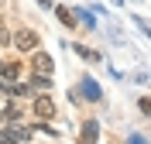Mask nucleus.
Here are the masks:
<instances>
[{"label": "nucleus", "instance_id": "1a4fd4ad", "mask_svg": "<svg viewBox=\"0 0 151 144\" xmlns=\"http://www.w3.org/2000/svg\"><path fill=\"white\" fill-rule=\"evenodd\" d=\"M79 141H89V144H96L100 141V120H83V124H79Z\"/></svg>", "mask_w": 151, "mask_h": 144}, {"label": "nucleus", "instance_id": "7ed1b4c3", "mask_svg": "<svg viewBox=\"0 0 151 144\" xmlns=\"http://www.w3.org/2000/svg\"><path fill=\"white\" fill-rule=\"evenodd\" d=\"M76 93H79V100H86V103H103V86H100L93 76H79Z\"/></svg>", "mask_w": 151, "mask_h": 144}, {"label": "nucleus", "instance_id": "4be33fe9", "mask_svg": "<svg viewBox=\"0 0 151 144\" xmlns=\"http://www.w3.org/2000/svg\"><path fill=\"white\" fill-rule=\"evenodd\" d=\"M0 100H4V96H0Z\"/></svg>", "mask_w": 151, "mask_h": 144}, {"label": "nucleus", "instance_id": "f3484780", "mask_svg": "<svg viewBox=\"0 0 151 144\" xmlns=\"http://www.w3.org/2000/svg\"><path fill=\"white\" fill-rule=\"evenodd\" d=\"M127 141H131V144H144L148 137H144V134H127Z\"/></svg>", "mask_w": 151, "mask_h": 144}, {"label": "nucleus", "instance_id": "412c9836", "mask_svg": "<svg viewBox=\"0 0 151 144\" xmlns=\"http://www.w3.org/2000/svg\"><path fill=\"white\" fill-rule=\"evenodd\" d=\"M0 89H4V82H0Z\"/></svg>", "mask_w": 151, "mask_h": 144}, {"label": "nucleus", "instance_id": "aec40b11", "mask_svg": "<svg viewBox=\"0 0 151 144\" xmlns=\"http://www.w3.org/2000/svg\"><path fill=\"white\" fill-rule=\"evenodd\" d=\"M110 4H113V7H124V0H110Z\"/></svg>", "mask_w": 151, "mask_h": 144}, {"label": "nucleus", "instance_id": "9d476101", "mask_svg": "<svg viewBox=\"0 0 151 144\" xmlns=\"http://www.w3.org/2000/svg\"><path fill=\"white\" fill-rule=\"evenodd\" d=\"M52 10H55V17L62 21V28H69V31H72V28H79V21H76V7H65V4H55Z\"/></svg>", "mask_w": 151, "mask_h": 144}, {"label": "nucleus", "instance_id": "2eb2a0df", "mask_svg": "<svg viewBox=\"0 0 151 144\" xmlns=\"http://www.w3.org/2000/svg\"><path fill=\"white\" fill-rule=\"evenodd\" d=\"M10 45V31H7V24H0V48H7Z\"/></svg>", "mask_w": 151, "mask_h": 144}, {"label": "nucleus", "instance_id": "f03ea898", "mask_svg": "<svg viewBox=\"0 0 151 144\" xmlns=\"http://www.w3.org/2000/svg\"><path fill=\"white\" fill-rule=\"evenodd\" d=\"M38 45H41V38H38V31H31V28H17L10 34V48H17L21 55H31Z\"/></svg>", "mask_w": 151, "mask_h": 144}, {"label": "nucleus", "instance_id": "f257e3e1", "mask_svg": "<svg viewBox=\"0 0 151 144\" xmlns=\"http://www.w3.org/2000/svg\"><path fill=\"white\" fill-rule=\"evenodd\" d=\"M31 113H35V120H55L58 117V103L48 93H35L31 96Z\"/></svg>", "mask_w": 151, "mask_h": 144}, {"label": "nucleus", "instance_id": "20e7f679", "mask_svg": "<svg viewBox=\"0 0 151 144\" xmlns=\"http://www.w3.org/2000/svg\"><path fill=\"white\" fill-rule=\"evenodd\" d=\"M24 65H21V58H0V82H17L24 79Z\"/></svg>", "mask_w": 151, "mask_h": 144}, {"label": "nucleus", "instance_id": "dca6fc26", "mask_svg": "<svg viewBox=\"0 0 151 144\" xmlns=\"http://www.w3.org/2000/svg\"><path fill=\"white\" fill-rule=\"evenodd\" d=\"M131 79H134V82H148V79H151V76H148V72H144V69H137V72H134V76H131Z\"/></svg>", "mask_w": 151, "mask_h": 144}, {"label": "nucleus", "instance_id": "a211bd4d", "mask_svg": "<svg viewBox=\"0 0 151 144\" xmlns=\"http://www.w3.org/2000/svg\"><path fill=\"white\" fill-rule=\"evenodd\" d=\"M35 4H38V7H45V10H52V7H55V0H35Z\"/></svg>", "mask_w": 151, "mask_h": 144}, {"label": "nucleus", "instance_id": "39448f33", "mask_svg": "<svg viewBox=\"0 0 151 144\" xmlns=\"http://www.w3.org/2000/svg\"><path fill=\"white\" fill-rule=\"evenodd\" d=\"M31 72H45V76L55 72V58H52V52H45L41 45L31 52Z\"/></svg>", "mask_w": 151, "mask_h": 144}, {"label": "nucleus", "instance_id": "423d86ee", "mask_svg": "<svg viewBox=\"0 0 151 144\" xmlns=\"http://www.w3.org/2000/svg\"><path fill=\"white\" fill-rule=\"evenodd\" d=\"M0 120H4V124H17V120H24V103H17V100H4V103H0Z\"/></svg>", "mask_w": 151, "mask_h": 144}, {"label": "nucleus", "instance_id": "f8f14e48", "mask_svg": "<svg viewBox=\"0 0 151 144\" xmlns=\"http://www.w3.org/2000/svg\"><path fill=\"white\" fill-rule=\"evenodd\" d=\"M69 48H72L83 62H93V65H96V62H103V55H100V52H93V48H86V45H69Z\"/></svg>", "mask_w": 151, "mask_h": 144}, {"label": "nucleus", "instance_id": "9b49d317", "mask_svg": "<svg viewBox=\"0 0 151 144\" xmlns=\"http://www.w3.org/2000/svg\"><path fill=\"white\" fill-rule=\"evenodd\" d=\"M76 21H79V24H83L86 31H96V28H100L96 14H93V10H86V7H76Z\"/></svg>", "mask_w": 151, "mask_h": 144}, {"label": "nucleus", "instance_id": "6ab92c4d", "mask_svg": "<svg viewBox=\"0 0 151 144\" xmlns=\"http://www.w3.org/2000/svg\"><path fill=\"white\" fill-rule=\"evenodd\" d=\"M0 144H10V134H7V127H0Z\"/></svg>", "mask_w": 151, "mask_h": 144}, {"label": "nucleus", "instance_id": "0eeeda50", "mask_svg": "<svg viewBox=\"0 0 151 144\" xmlns=\"http://www.w3.org/2000/svg\"><path fill=\"white\" fill-rule=\"evenodd\" d=\"M52 86H55V79L45 76V72H31V76H28V89H31V96H35V93H52Z\"/></svg>", "mask_w": 151, "mask_h": 144}, {"label": "nucleus", "instance_id": "6e6552de", "mask_svg": "<svg viewBox=\"0 0 151 144\" xmlns=\"http://www.w3.org/2000/svg\"><path fill=\"white\" fill-rule=\"evenodd\" d=\"M4 127H7L10 141H17V144H28V141H31V134H35V130H31L24 120H17V124H4Z\"/></svg>", "mask_w": 151, "mask_h": 144}, {"label": "nucleus", "instance_id": "ddd939ff", "mask_svg": "<svg viewBox=\"0 0 151 144\" xmlns=\"http://www.w3.org/2000/svg\"><path fill=\"white\" fill-rule=\"evenodd\" d=\"M131 21H134V28H137V31H141V34H144V38H148V41H151V21H144V17H141V14H134V17H131Z\"/></svg>", "mask_w": 151, "mask_h": 144}, {"label": "nucleus", "instance_id": "4468645a", "mask_svg": "<svg viewBox=\"0 0 151 144\" xmlns=\"http://www.w3.org/2000/svg\"><path fill=\"white\" fill-rule=\"evenodd\" d=\"M137 110H141L144 117H151V96H141V100H137Z\"/></svg>", "mask_w": 151, "mask_h": 144}]
</instances>
